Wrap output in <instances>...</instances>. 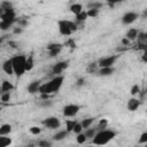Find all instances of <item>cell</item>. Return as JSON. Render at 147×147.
Listing matches in <instances>:
<instances>
[{
    "mask_svg": "<svg viewBox=\"0 0 147 147\" xmlns=\"http://www.w3.org/2000/svg\"><path fill=\"white\" fill-rule=\"evenodd\" d=\"M125 37H126L130 41H131V40H134V39L138 37V30H137V29H133V28L130 29V30L126 32V36H125Z\"/></svg>",
    "mask_w": 147,
    "mask_h": 147,
    "instance_id": "cell-16",
    "label": "cell"
},
{
    "mask_svg": "<svg viewBox=\"0 0 147 147\" xmlns=\"http://www.w3.org/2000/svg\"><path fill=\"white\" fill-rule=\"evenodd\" d=\"M114 71H115V69H114L113 67H103V68H100V69L98 70V74H99L100 76H102V77H106V76L113 75Z\"/></svg>",
    "mask_w": 147,
    "mask_h": 147,
    "instance_id": "cell-13",
    "label": "cell"
},
{
    "mask_svg": "<svg viewBox=\"0 0 147 147\" xmlns=\"http://www.w3.org/2000/svg\"><path fill=\"white\" fill-rule=\"evenodd\" d=\"M96 65H98L96 63H91V64L87 67V71H88V72H94V71H96V70H95V69H96Z\"/></svg>",
    "mask_w": 147,
    "mask_h": 147,
    "instance_id": "cell-38",
    "label": "cell"
},
{
    "mask_svg": "<svg viewBox=\"0 0 147 147\" xmlns=\"http://www.w3.org/2000/svg\"><path fill=\"white\" fill-rule=\"evenodd\" d=\"M75 124H76V121H72V119H68V121H65V130L69 131V132H71V131L74 130Z\"/></svg>",
    "mask_w": 147,
    "mask_h": 147,
    "instance_id": "cell-24",
    "label": "cell"
},
{
    "mask_svg": "<svg viewBox=\"0 0 147 147\" xmlns=\"http://www.w3.org/2000/svg\"><path fill=\"white\" fill-rule=\"evenodd\" d=\"M40 85H41V84H40V80H34V82L30 83V84L28 85V92H29L30 94H34V93L39 92Z\"/></svg>",
    "mask_w": 147,
    "mask_h": 147,
    "instance_id": "cell-12",
    "label": "cell"
},
{
    "mask_svg": "<svg viewBox=\"0 0 147 147\" xmlns=\"http://www.w3.org/2000/svg\"><path fill=\"white\" fill-rule=\"evenodd\" d=\"M139 144H147V132H144L139 138Z\"/></svg>",
    "mask_w": 147,
    "mask_h": 147,
    "instance_id": "cell-35",
    "label": "cell"
},
{
    "mask_svg": "<svg viewBox=\"0 0 147 147\" xmlns=\"http://www.w3.org/2000/svg\"><path fill=\"white\" fill-rule=\"evenodd\" d=\"M138 18V14L137 13H133V11H129V13H126L123 17H122V23L123 24H131V23H133Z\"/></svg>",
    "mask_w": 147,
    "mask_h": 147,
    "instance_id": "cell-9",
    "label": "cell"
},
{
    "mask_svg": "<svg viewBox=\"0 0 147 147\" xmlns=\"http://www.w3.org/2000/svg\"><path fill=\"white\" fill-rule=\"evenodd\" d=\"M57 26H59V31L62 36H70L72 32L78 30V25L77 23H74L71 21H65V20H61L57 22Z\"/></svg>",
    "mask_w": 147,
    "mask_h": 147,
    "instance_id": "cell-4",
    "label": "cell"
},
{
    "mask_svg": "<svg viewBox=\"0 0 147 147\" xmlns=\"http://www.w3.org/2000/svg\"><path fill=\"white\" fill-rule=\"evenodd\" d=\"M13 88H14L13 84L9 83L8 80H3V82L1 83V92H2V93H5V92H10Z\"/></svg>",
    "mask_w": 147,
    "mask_h": 147,
    "instance_id": "cell-14",
    "label": "cell"
},
{
    "mask_svg": "<svg viewBox=\"0 0 147 147\" xmlns=\"http://www.w3.org/2000/svg\"><path fill=\"white\" fill-rule=\"evenodd\" d=\"M63 45L62 44H59V42H53V44H49L46 46V48L48 51H52V49H56V48H62Z\"/></svg>",
    "mask_w": 147,
    "mask_h": 147,
    "instance_id": "cell-28",
    "label": "cell"
},
{
    "mask_svg": "<svg viewBox=\"0 0 147 147\" xmlns=\"http://www.w3.org/2000/svg\"><path fill=\"white\" fill-rule=\"evenodd\" d=\"M129 42H130V40H129L126 37L122 39V44H123V45H129Z\"/></svg>",
    "mask_w": 147,
    "mask_h": 147,
    "instance_id": "cell-43",
    "label": "cell"
},
{
    "mask_svg": "<svg viewBox=\"0 0 147 147\" xmlns=\"http://www.w3.org/2000/svg\"><path fill=\"white\" fill-rule=\"evenodd\" d=\"M79 109H80V107L77 106V105H72V103L67 105V106L63 107V116H65V117H74V116L77 115Z\"/></svg>",
    "mask_w": 147,
    "mask_h": 147,
    "instance_id": "cell-5",
    "label": "cell"
},
{
    "mask_svg": "<svg viewBox=\"0 0 147 147\" xmlns=\"http://www.w3.org/2000/svg\"><path fill=\"white\" fill-rule=\"evenodd\" d=\"M83 84H84V79H78L77 85H78V86H80V85H83Z\"/></svg>",
    "mask_w": 147,
    "mask_h": 147,
    "instance_id": "cell-45",
    "label": "cell"
},
{
    "mask_svg": "<svg viewBox=\"0 0 147 147\" xmlns=\"http://www.w3.org/2000/svg\"><path fill=\"white\" fill-rule=\"evenodd\" d=\"M87 17H88V15H87V11H85V10H83V11H80L78 15H76L77 22H85V21L87 20Z\"/></svg>",
    "mask_w": 147,
    "mask_h": 147,
    "instance_id": "cell-22",
    "label": "cell"
},
{
    "mask_svg": "<svg viewBox=\"0 0 147 147\" xmlns=\"http://www.w3.org/2000/svg\"><path fill=\"white\" fill-rule=\"evenodd\" d=\"M107 125H108V121H107L106 118H102V119H100V122H99L96 129H99V130H103V129L107 127Z\"/></svg>",
    "mask_w": 147,
    "mask_h": 147,
    "instance_id": "cell-30",
    "label": "cell"
},
{
    "mask_svg": "<svg viewBox=\"0 0 147 147\" xmlns=\"http://www.w3.org/2000/svg\"><path fill=\"white\" fill-rule=\"evenodd\" d=\"M39 145H40V146H51V144H49L48 141H40Z\"/></svg>",
    "mask_w": 147,
    "mask_h": 147,
    "instance_id": "cell-44",
    "label": "cell"
},
{
    "mask_svg": "<svg viewBox=\"0 0 147 147\" xmlns=\"http://www.w3.org/2000/svg\"><path fill=\"white\" fill-rule=\"evenodd\" d=\"M87 15H88V17L94 18V17H96L99 15V9H88L87 10Z\"/></svg>",
    "mask_w": 147,
    "mask_h": 147,
    "instance_id": "cell-32",
    "label": "cell"
},
{
    "mask_svg": "<svg viewBox=\"0 0 147 147\" xmlns=\"http://www.w3.org/2000/svg\"><path fill=\"white\" fill-rule=\"evenodd\" d=\"M84 133H85V136L87 137V139H92V138L96 134V130H95V129H88V127H87Z\"/></svg>",
    "mask_w": 147,
    "mask_h": 147,
    "instance_id": "cell-25",
    "label": "cell"
},
{
    "mask_svg": "<svg viewBox=\"0 0 147 147\" xmlns=\"http://www.w3.org/2000/svg\"><path fill=\"white\" fill-rule=\"evenodd\" d=\"M63 76L61 75H56L52 80H49L48 83H45V84H41L40 85V88H39V93L42 94H52V93H55L60 90V87L62 86V83H63Z\"/></svg>",
    "mask_w": 147,
    "mask_h": 147,
    "instance_id": "cell-1",
    "label": "cell"
},
{
    "mask_svg": "<svg viewBox=\"0 0 147 147\" xmlns=\"http://www.w3.org/2000/svg\"><path fill=\"white\" fill-rule=\"evenodd\" d=\"M61 49L62 48H56V49H52V51H48L49 52V56H52V57H54V56H56L60 52H61Z\"/></svg>",
    "mask_w": 147,
    "mask_h": 147,
    "instance_id": "cell-36",
    "label": "cell"
},
{
    "mask_svg": "<svg viewBox=\"0 0 147 147\" xmlns=\"http://www.w3.org/2000/svg\"><path fill=\"white\" fill-rule=\"evenodd\" d=\"M146 113H147V110H146Z\"/></svg>",
    "mask_w": 147,
    "mask_h": 147,
    "instance_id": "cell-49",
    "label": "cell"
},
{
    "mask_svg": "<svg viewBox=\"0 0 147 147\" xmlns=\"http://www.w3.org/2000/svg\"><path fill=\"white\" fill-rule=\"evenodd\" d=\"M93 122H94V118H93V117H90V118H85V119H83L80 123H82V125H83L84 129H87V127H90V126L92 125Z\"/></svg>",
    "mask_w": 147,
    "mask_h": 147,
    "instance_id": "cell-23",
    "label": "cell"
},
{
    "mask_svg": "<svg viewBox=\"0 0 147 147\" xmlns=\"http://www.w3.org/2000/svg\"><path fill=\"white\" fill-rule=\"evenodd\" d=\"M130 93H131V95H137V94H139L140 93V86L138 85V84H134L132 87H131V91H130Z\"/></svg>",
    "mask_w": 147,
    "mask_h": 147,
    "instance_id": "cell-29",
    "label": "cell"
},
{
    "mask_svg": "<svg viewBox=\"0 0 147 147\" xmlns=\"http://www.w3.org/2000/svg\"><path fill=\"white\" fill-rule=\"evenodd\" d=\"M52 105V102L51 101H48V100H44V102L41 103V106L42 107H47V106H51Z\"/></svg>",
    "mask_w": 147,
    "mask_h": 147,
    "instance_id": "cell-41",
    "label": "cell"
},
{
    "mask_svg": "<svg viewBox=\"0 0 147 147\" xmlns=\"http://www.w3.org/2000/svg\"><path fill=\"white\" fill-rule=\"evenodd\" d=\"M140 100H138V99H136V98H131V99H129V101H127V103H126V107H127V109L130 110V111H134V110H137L138 108H139V106H140Z\"/></svg>",
    "mask_w": 147,
    "mask_h": 147,
    "instance_id": "cell-10",
    "label": "cell"
},
{
    "mask_svg": "<svg viewBox=\"0 0 147 147\" xmlns=\"http://www.w3.org/2000/svg\"><path fill=\"white\" fill-rule=\"evenodd\" d=\"M87 140V137L85 136V133H83V132H80V133H78L77 134V138H76V141L78 142V144H84L85 141Z\"/></svg>",
    "mask_w": 147,
    "mask_h": 147,
    "instance_id": "cell-26",
    "label": "cell"
},
{
    "mask_svg": "<svg viewBox=\"0 0 147 147\" xmlns=\"http://www.w3.org/2000/svg\"><path fill=\"white\" fill-rule=\"evenodd\" d=\"M123 0H107V2H108V5L110 6V7H114V5H116V3H119V2H122Z\"/></svg>",
    "mask_w": 147,
    "mask_h": 147,
    "instance_id": "cell-39",
    "label": "cell"
},
{
    "mask_svg": "<svg viewBox=\"0 0 147 147\" xmlns=\"http://www.w3.org/2000/svg\"><path fill=\"white\" fill-rule=\"evenodd\" d=\"M11 131V125L9 124H2L0 126V136H7Z\"/></svg>",
    "mask_w": 147,
    "mask_h": 147,
    "instance_id": "cell-17",
    "label": "cell"
},
{
    "mask_svg": "<svg viewBox=\"0 0 147 147\" xmlns=\"http://www.w3.org/2000/svg\"><path fill=\"white\" fill-rule=\"evenodd\" d=\"M11 25H13V23H10V22L0 21V29H1L2 31H6V30H8V29H9Z\"/></svg>",
    "mask_w": 147,
    "mask_h": 147,
    "instance_id": "cell-27",
    "label": "cell"
},
{
    "mask_svg": "<svg viewBox=\"0 0 147 147\" xmlns=\"http://www.w3.org/2000/svg\"><path fill=\"white\" fill-rule=\"evenodd\" d=\"M142 16H144V17H147V9H146V10H144V13H142Z\"/></svg>",
    "mask_w": 147,
    "mask_h": 147,
    "instance_id": "cell-46",
    "label": "cell"
},
{
    "mask_svg": "<svg viewBox=\"0 0 147 147\" xmlns=\"http://www.w3.org/2000/svg\"><path fill=\"white\" fill-rule=\"evenodd\" d=\"M41 123L48 129H57L60 126V119L57 117H47Z\"/></svg>",
    "mask_w": 147,
    "mask_h": 147,
    "instance_id": "cell-7",
    "label": "cell"
},
{
    "mask_svg": "<svg viewBox=\"0 0 147 147\" xmlns=\"http://www.w3.org/2000/svg\"><path fill=\"white\" fill-rule=\"evenodd\" d=\"M68 65H69V62L68 61H60L56 64H54V67L52 68V74H54L55 76L56 75H60L64 69L68 68Z\"/></svg>",
    "mask_w": 147,
    "mask_h": 147,
    "instance_id": "cell-8",
    "label": "cell"
},
{
    "mask_svg": "<svg viewBox=\"0 0 147 147\" xmlns=\"http://www.w3.org/2000/svg\"><path fill=\"white\" fill-rule=\"evenodd\" d=\"M10 100V93L9 92H5L1 94V102H8Z\"/></svg>",
    "mask_w": 147,
    "mask_h": 147,
    "instance_id": "cell-33",
    "label": "cell"
},
{
    "mask_svg": "<svg viewBox=\"0 0 147 147\" xmlns=\"http://www.w3.org/2000/svg\"><path fill=\"white\" fill-rule=\"evenodd\" d=\"M68 133H69V131H67V130H62V131H59L57 133H55V136H54L53 138H54V140L60 141V140L64 139V138L68 136Z\"/></svg>",
    "mask_w": 147,
    "mask_h": 147,
    "instance_id": "cell-19",
    "label": "cell"
},
{
    "mask_svg": "<svg viewBox=\"0 0 147 147\" xmlns=\"http://www.w3.org/2000/svg\"><path fill=\"white\" fill-rule=\"evenodd\" d=\"M141 61L147 63V52H144V54L141 55Z\"/></svg>",
    "mask_w": 147,
    "mask_h": 147,
    "instance_id": "cell-40",
    "label": "cell"
},
{
    "mask_svg": "<svg viewBox=\"0 0 147 147\" xmlns=\"http://www.w3.org/2000/svg\"><path fill=\"white\" fill-rule=\"evenodd\" d=\"M90 1H94V0H90Z\"/></svg>",
    "mask_w": 147,
    "mask_h": 147,
    "instance_id": "cell-48",
    "label": "cell"
},
{
    "mask_svg": "<svg viewBox=\"0 0 147 147\" xmlns=\"http://www.w3.org/2000/svg\"><path fill=\"white\" fill-rule=\"evenodd\" d=\"M65 46L70 47V48H76V42L74 41V39H69L67 42H65Z\"/></svg>",
    "mask_w": 147,
    "mask_h": 147,
    "instance_id": "cell-37",
    "label": "cell"
},
{
    "mask_svg": "<svg viewBox=\"0 0 147 147\" xmlns=\"http://www.w3.org/2000/svg\"><path fill=\"white\" fill-rule=\"evenodd\" d=\"M115 136H116V132L113 131V130H106V129L100 130L92 138V144H94V145H106L111 139H114Z\"/></svg>",
    "mask_w": 147,
    "mask_h": 147,
    "instance_id": "cell-2",
    "label": "cell"
},
{
    "mask_svg": "<svg viewBox=\"0 0 147 147\" xmlns=\"http://www.w3.org/2000/svg\"><path fill=\"white\" fill-rule=\"evenodd\" d=\"M13 61V67H14V74L17 77L23 76V74L26 71L25 69V63H26V56L25 55H15L11 57Z\"/></svg>",
    "mask_w": 147,
    "mask_h": 147,
    "instance_id": "cell-3",
    "label": "cell"
},
{
    "mask_svg": "<svg viewBox=\"0 0 147 147\" xmlns=\"http://www.w3.org/2000/svg\"><path fill=\"white\" fill-rule=\"evenodd\" d=\"M103 7V5L101 3V2H98V1H90L88 3H87V8L88 9H101Z\"/></svg>",
    "mask_w": 147,
    "mask_h": 147,
    "instance_id": "cell-21",
    "label": "cell"
},
{
    "mask_svg": "<svg viewBox=\"0 0 147 147\" xmlns=\"http://www.w3.org/2000/svg\"><path fill=\"white\" fill-rule=\"evenodd\" d=\"M21 32H22V26H18V28L14 29V33H21Z\"/></svg>",
    "mask_w": 147,
    "mask_h": 147,
    "instance_id": "cell-42",
    "label": "cell"
},
{
    "mask_svg": "<svg viewBox=\"0 0 147 147\" xmlns=\"http://www.w3.org/2000/svg\"><path fill=\"white\" fill-rule=\"evenodd\" d=\"M11 145V139L8 138L7 136H0V146L1 147H7Z\"/></svg>",
    "mask_w": 147,
    "mask_h": 147,
    "instance_id": "cell-20",
    "label": "cell"
},
{
    "mask_svg": "<svg viewBox=\"0 0 147 147\" xmlns=\"http://www.w3.org/2000/svg\"><path fill=\"white\" fill-rule=\"evenodd\" d=\"M144 38L147 40V32H146V33H144Z\"/></svg>",
    "mask_w": 147,
    "mask_h": 147,
    "instance_id": "cell-47",
    "label": "cell"
},
{
    "mask_svg": "<svg viewBox=\"0 0 147 147\" xmlns=\"http://www.w3.org/2000/svg\"><path fill=\"white\" fill-rule=\"evenodd\" d=\"M116 60H117V56H116V55L106 56V57H102V59L99 60L98 65H99L100 68H103V67H113Z\"/></svg>",
    "mask_w": 147,
    "mask_h": 147,
    "instance_id": "cell-6",
    "label": "cell"
},
{
    "mask_svg": "<svg viewBox=\"0 0 147 147\" xmlns=\"http://www.w3.org/2000/svg\"><path fill=\"white\" fill-rule=\"evenodd\" d=\"M83 125H82V123H78V122H76V124H75V126H74V132L76 133V134H78V133H80V132H83Z\"/></svg>",
    "mask_w": 147,
    "mask_h": 147,
    "instance_id": "cell-31",
    "label": "cell"
},
{
    "mask_svg": "<svg viewBox=\"0 0 147 147\" xmlns=\"http://www.w3.org/2000/svg\"><path fill=\"white\" fill-rule=\"evenodd\" d=\"M30 132H31L32 134H39V133L41 132V129L38 127V126H31V127H30Z\"/></svg>",
    "mask_w": 147,
    "mask_h": 147,
    "instance_id": "cell-34",
    "label": "cell"
},
{
    "mask_svg": "<svg viewBox=\"0 0 147 147\" xmlns=\"http://www.w3.org/2000/svg\"><path fill=\"white\" fill-rule=\"evenodd\" d=\"M33 65H34V61H33V56L32 55H29L26 57V63H25V69L26 71H31L33 69Z\"/></svg>",
    "mask_w": 147,
    "mask_h": 147,
    "instance_id": "cell-18",
    "label": "cell"
},
{
    "mask_svg": "<svg viewBox=\"0 0 147 147\" xmlns=\"http://www.w3.org/2000/svg\"><path fill=\"white\" fill-rule=\"evenodd\" d=\"M2 70H3L7 75H9V76L14 74V67H13V61H11V59L6 60V61L3 62V64H2Z\"/></svg>",
    "mask_w": 147,
    "mask_h": 147,
    "instance_id": "cell-11",
    "label": "cell"
},
{
    "mask_svg": "<svg viewBox=\"0 0 147 147\" xmlns=\"http://www.w3.org/2000/svg\"><path fill=\"white\" fill-rule=\"evenodd\" d=\"M70 11L74 15H78L80 11H83V6L80 3H74L70 6Z\"/></svg>",
    "mask_w": 147,
    "mask_h": 147,
    "instance_id": "cell-15",
    "label": "cell"
}]
</instances>
